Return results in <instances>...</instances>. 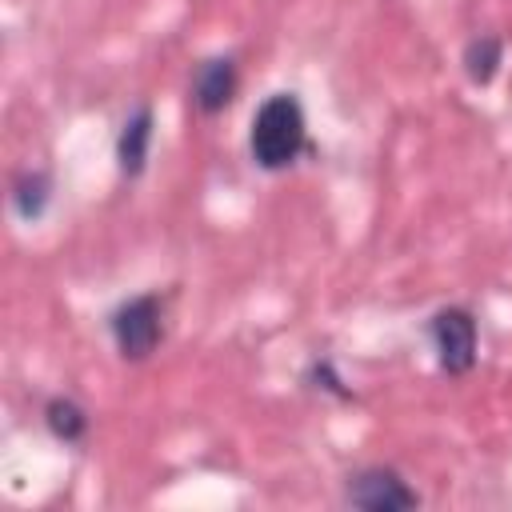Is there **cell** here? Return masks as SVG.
Returning <instances> with one entry per match:
<instances>
[{
	"label": "cell",
	"mask_w": 512,
	"mask_h": 512,
	"mask_svg": "<svg viewBox=\"0 0 512 512\" xmlns=\"http://www.w3.org/2000/svg\"><path fill=\"white\" fill-rule=\"evenodd\" d=\"M44 204H48V176H44V172L24 176V180L16 184V212H20L24 220H36V216L44 212Z\"/></svg>",
	"instance_id": "obj_9"
},
{
	"label": "cell",
	"mask_w": 512,
	"mask_h": 512,
	"mask_svg": "<svg viewBox=\"0 0 512 512\" xmlns=\"http://www.w3.org/2000/svg\"><path fill=\"white\" fill-rule=\"evenodd\" d=\"M348 500L356 508H372V512H392V508H416V492L388 468H368L352 480Z\"/></svg>",
	"instance_id": "obj_4"
},
{
	"label": "cell",
	"mask_w": 512,
	"mask_h": 512,
	"mask_svg": "<svg viewBox=\"0 0 512 512\" xmlns=\"http://www.w3.org/2000/svg\"><path fill=\"white\" fill-rule=\"evenodd\" d=\"M304 108L296 96L288 92H276L260 104V112L252 116V136H248V148H252V160L268 172L276 168H288L300 148H304Z\"/></svg>",
	"instance_id": "obj_1"
},
{
	"label": "cell",
	"mask_w": 512,
	"mask_h": 512,
	"mask_svg": "<svg viewBox=\"0 0 512 512\" xmlns=\"http://www.w3.org/2000/svg\"><path fill=\"white\" fill-rule=\"evenodd\" d=\"M236 96V64L228 56H216V60H204L196 68V80H192V100L200 112H220L228 108V100Z\"/></svg>",
	"instance_id": "obj_5"
},
{
	"label": "cell",
	"mask_w": 512,
	"mask_h": 512,
	"mask_svg": "<svg viewBox=\"0 0 512 512\" xmlns=\"http://www.w3.org/2000/svg\"><path fill=\"white\" fill-rule=\"evenodd\" d=\"M160 332H164V324H160V296H152V292L132 296V300H124L112 312V340H116L124 360H144L148 352H156Z\"/></svg>",
	"instance_id": "obj_2"
},
{
	"label": "cell",
	"mask_w": 512,
	"mask_h": 512,
	"mask_svg": "<svg viewBox=\"0 0 512 512\" xmlns=\"http://www.w3.org/2000/svg\"><path fill=\"white\" fill-rule=\"evenodd\" d=\"M48 428H52L64 444H76V440L88 432V416H84V408L72 404V400H52V404H48Z\"/></svg>",
	"instance_id": "obj_7"
},
{
	"label": "cell",
	"mask_w": 512,
	"mask_h": 512,
	"mask_svg": "<svg viewBox=\"0 0 512 512\" xmlns=\"http://www.w3.org/2000/svg\"><path fill=\"white\" fill-rule=\"evenodd\" d=\"M432 344L440 356V368L468 372L476 360V320L464 308H444L432 320Z\"/></svg>",
	"instance_id": "obj_3"
},
{
	"label": "cell",
	"mask_w": 512,
	"mask_h": 512,
	"mask_svg": "<svg viewBox=\"0 0 512 512\" xmlns=\"http://www.w3.org/2000/svg\"><path fill=\"white\" fill-rule=\"evenodd\" d=\"M148 144H152V112L136 108V116H128L120 140H116V160L124 176H140L144 160H148Z\"/></svg>",
	"instance_id": "obj_6"
},
{
	"label": "cell",
	"mask_w": 512,
	"mask_h": 512,
	"mask_svg": "<svg viewBox=\"0 0 512 512\" xmlns=\"http://www.w3.org/2000/svg\"><path fill=\"white\" fill-rule=\"evenodd\" d=\"M464 64H468V76H472L476 84H488V80L496 76V64H500V40H496V36L472 40L468 52H464Z\"/></svg>",
	"instance_id": "obj_8"
}]
</instances>
